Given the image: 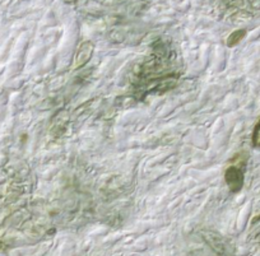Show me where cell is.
Instances as JSON below:
<instances>
[{"instance_id":"6da1fadb","label":"cell","mask_w":260,"mask_h":256,"mask_svg":"<svg viewBox=\"0 0 260 256\" xmlns=\"http://www.w3.org/2000/svg\"><path fill=\"white\" fill-rule=\"evenodd\" d=\"M224 181L232 193H239L244 186V172L239 166H230L224 172Z\"/></svg>"},{"instance_id":"7a4b0ae2","label":"cell","mask_w":260,"mask_h":256,"mask_svg":"<svg viewBox=\"0 0 260 256\" xmlns=\"http://www.w3.org/2000/svg\"><path fill=\"white\" fill-rule=\"evenodd\" d=\"M93 44L89 41L83 42V44L81 45L76 56V69L83 68L84 65L89 61V59L92 57V54H93Z\"/></svg>"},{"instance_id":"3957f363","label":"cell","mask_w":260,"mask_h":256,"mask_svg":"<svg viewBox=\"0 0 260 256\" xmlns=\"http://www.w3.org/2000/svg\"><path fill=\"white\" fill-rule=\"evenodd\" d=\"M245 35H246V31H245V29H237V31L232 32V34L229 36V39H227V46L229 47L236 46L239 42H241V40L244 39Z\"/></svg>"},{"instance_id":"277c9868","label":"cell","mask_w":260,"mask_h":256,"mask_svg":"<svg viewBox=\"0 0 260 256\" xmlns=\"http://www.w3.org/2000/svg\"><path fill=\"white\" fill-rule=\"evenodd\" d=\"M252 145L254 147H260V121L255 126L254 133H252Z\"/></svg>"},{"instance_id":"5b68a950","label":"cell","mask_w":260,"mask_h":256,"mask_svg":"<svg viewBox=\"0 0 260 256\" xmlns=\"http://www.w3.org/2000/svg\"><path fill=\"white\" fill-rule=\"evenodd\" d=\"M3 248H4V243L2 242V241H0V251L3 250Z\"/></svg>"}]
</instances>
